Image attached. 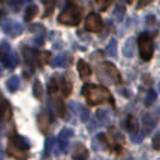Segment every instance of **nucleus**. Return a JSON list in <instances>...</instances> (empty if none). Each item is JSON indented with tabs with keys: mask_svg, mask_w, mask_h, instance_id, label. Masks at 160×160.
<instances>
[{
	"mask_svg": "<svg viewBox=\"0 0 160 160\" xmlns=\"http://www.w3.org/2000/svg\"><path fill=\"white\" fill-rule=\"evenodd\" d=\"M82 94L90 105H98L105 101H110L111 104H114L112 96L110 94V91L104 87H100V86L84 84L82 88Z\"/></svg>",
	"mask_w": 160,
	"mask_h": 160,
	"instance_id": "1",
	"label": "nucleus"
},
{
	"mask_svg": "<svg viewBox=\"0 0 160 160\" xmlns=\"http://www.w3.org/2000/svg\"><path fill=\"white\" fill-rule=\"evenodd\" d=\"M58 21L65 25H78L82 21V8L76 3H68L65 10L58 17Z\"/></svg>",
	"mask_w": 160,
	"mask_h": 160,
	"instance_id": "2",
	"label": "nucleus"
},
{
	"mask_svg": "<svg viewBox=\"0 0 160 160\" xmlns=\"http://www.w3.org/2000/svg\"><path fill=\"white\" fill-rule=\"evenodd\" d=\"M97 75L101 82L105 83H121V75L117 70V68L114 66L110 62H105V63L100 65L98 70H97Z\"/></svg>",
	"mask_w": 160,
	"mask_h": 160,
	"instance_id": "3",
	"label": "nucleus"
},
{
	"mask_svg": "<svg viewBox=\"0 0 160 160\" xmlns=\"http://www.w3.org/2000/svg\"><path fill=\"white\" fill-rule=\"evenodd\" d=\"M139 53L143 61H150L153 56V35L149 32H142L138 38Z\"/></svg>",
	"mask_w": 160,
	"mask_h": 160,
	"instance_id": "4",
	"label": "nucleus"
},
{
	"mask_svg": "<svg viewBox=\"0 0 160 160\" xmlns=\"http://www.w3.org/2000/svg\"><path fill=\"white\" fill-rule=\"evenodd\" d=\"M86 30L90 32H98L102 30V20L98 14L90 13L86 18Z\"/></svg>",
	"mask_w": 160,
	"mask_h": 160,
	"instance_id": "5",
	"label": "nucleus"
},
{
	"mask_svg": "<svg viewBox=\"0 0 160 160\" xmlns=\"http://www.w3.org/2000/svg\"><path fill=\"white\" fill-rule=\"evenodd\" d=\"M3 30L11 37H17L22 32V25L18 21H14V20H8L3 24Z\"/></svg>",
	"mask_w": 160,
	"mask_h": 160,
	"instance_id": "6",
	"label": "nucleus"
},
{
	"mask_svg": "<svg viewBox=\"0 0 160 160\" xmlns=\"http://www.w3.org/2000/svg\"><path fill=\"white\" fill-rule=\"evenodd\" d=\"M127 128L131 133V139L133 142H139L138 136H136V135H139V122L136 121V118L133 115H129L127 118Z\"/></svg>",
	"mask_w": 160,
	"mask_h": 160,
	"instance_id": "7",
	"label": "nucleus"
},
{
	"mask_svg": "<svg viewBox=\"0 0 160 160\" xmlns=\"http://www.w3.org/2000/svg\"><path fill=\"white\" fill-rule=\"evenodd\" d=\"M73 135V131L69 129V128H65V129L61 131V133H59V149H61V152H66L68 150V146H69V139L72 138Z\"/></svg>",
	"mask_w": 160,
	"mask_h": 160,
	"instance_id": "8",
	"label": "nucleus"
},
{
	"mask_svg": "<svg viewBox=\"0 0 160 160\" xmlns=\"http://www.w3.org/2000/svg\"><path fill=\"white\" fill-rule=\"evenodd\" d=\"M8 145H11V146L17 148V149L20 150H24V152H27L28 149H30V143H28L27 139L21 138V136L18 135H13L10 138V141H8Z\"/></svg>",
	"mask_w": 160,
	"mask_h": 160,
	"instance_id": "9",
	"label": "nucleus"
},
{
	"mask_svg": "<svg viewBox=\"0 0 160 160\" xmlns=\"http://www.w3.org/2000/svg\"><path fill=\"white\" fill-rule=\"evenodd\" d=\"M0 61L3 62V65H4L6 68H8V69H13V68L16 66L17 63H18V56H17L16 52H13V51H8L6 55H3L2 58H0Z\"/></svg>",
	"mask_w": 160,
	"mask_h": 160,
	"instance_id": "10",
	"label": "nucleus"
},
{
	"mask_svg": "<svg viewBox=\"0 0 160 160\" xmlns=\"http://www.w3.org/2000/svg\"><path fill=\"white\" fill-rule=\"evenodd\" d=\"M143 133L145 135H149L150 132H152L153 129H155L156 127V118L152 115V114H146V115L143 117Z\"/></svg>",
	"mask_w": 160,
	"mask_h": 160,
	"instance_id": "11",
	"label": "nucleus"
},
{
	"mask_svg": "<svg viewBox=\"0 0 160 160\" xmlns=\"http://www.w3.org/2000/svg\"><path fill=\"white\" fill-rule=\"evenodd\" d=\"M72 156L75 160H86L88 156V152L87 149L84 148V145L82 143H76L73 146V152H72Z\"/></svg>",
	"mask_w": 160,
	"mask_h": 160,
	"instance_id": "12",
	"label": "nucleus"
},
{
	"mask_svg": "<svg viewBox=\"0 0 160 160\" xmlns=\"http://www.w3.org/2000/svg\"><path fill=\"white\" fill-rule=\"evenodd\" d=\"M11 117V108L4 98H0V122L7 121Z\"/></svg>",
	"mask_w": 160,
	"mask_h": 160,
	"instance_id": "13",
	"label": "nucleus"
},
{
	"mask_svg": "<svg viewBox=\"0 0 160 160\" xmlns=\"http://www.w3.org/2000/svg\"><path fill=\"white\" fill-rule=\"evenodd\" d=\"M49 122H51V118H49V114L47 111H42L41 114L38 115V128L41 129V132H47L48 128H49Z\"/></svg>",
	"mask_w": 160,
	"mask_h": 160,
	"instance_id": "14",
	"label": "nucleus"
},
{
	"mask_svg": "<svg viewBox=\"0 0 160 160\" xmlns=\"http://www.w3.org/2000/svg\"><path fill=\"white\" fill-rule=\"evenodd\" d=\"M52 104H53V108H55V112L58 114L61 118H65V117H66V107H65V102L55 96V97H52Z\"/></svg>",
	"mask_w": 160,
	"mask_h": 160,
	"instance_id": "15",
	"label": "nucleus"
},
{
	"mask_svg": "<svg viewBox=\"0 0 160 160\" xmlns=\"http://www.w3.org/2000/svg\"><path fill=\"white\" fill-rule=\"evenodd\" d=\"M78 72H79L80 78H82L83 80H86V79H88L91 76V68L88 66L87 62L79 61L78 62Z\"/></svg>",
	"mask_w": 160,
	"mask_h": 160,
	"instance_id": "16",
	"label": "nucleus"
},
{
	"mask_svg": "<svg viewBox=\"0 0 160 160\" xmlns=\"http://www.w3.org/2000/svg\"><path fill=\"white\" fill-rule=\"evenodd\" d=\"M58 83H59V91L62 93V96L69 97L70 93H72V83H70L66 78H62L61 82H58Z\"/></svg>",
	"mask_w": 160,
	"mask_h": 160,
	"instance_id": "17",
	"label": "nucleus"
},
{
	"mask_svg": "<svg viewBox=\"0 0 160 160\" xmlns=\"http://www.w3.org/2000/svg\"><path fill=\"white\" fill-rule=\"evenodd\" d=\"M24 58H25V62H27L30 66H32L34 63H37V55L38 52H35L34 49H30V48H24Z\"/></svg>",
	"mask_w": 160,
	"mask_h": 160,
	"instance_id": "18",
	"label": "nucleus"
},
{
	"mask_svg": "<svg viewBox=\"0 0 160 160\" xmlns=\"http://www.w3.org/2000/svg\"><path fill=\"white\" fill-rule=\"evenodd\" d=\"M8 153L17 160H27V153H25L24 150H20V149H17V148L11 146V145H8Z\"/></svg>",
	"mask_w": 160,
	"mask_h": 160,
	"instance_id": "19",
	"label": "nucleus"
},
{
	"mask_svg": "<svg viewBox=\"0 0 160 160\" xmlns=\"http://www.w3.org/2000/svg\"><path fill=\"white\" fill-rule=\"evenodd\" d=\"M38 14V7H37L35 4H31L27 7V10H25V16H24V20L27 22L32 21L34 18H35V16Z\"/></svg>",
	"mask_w": 160,
	"mask_h": 160,
	"instance_id": "20",
	"label": "nucleus"
},
{
	"mask_svg": "<svg viewBox=\"0 0 160 160\" xmlns=\"http://www.w3.org/2000/svg\"><path fill=\"white\" fill-rule=\"evenodd\" d=\"M58 91H59V83H58V79L52 78V79L49 80V83H48V93H49L51 98H52V97H55Z\"/></svg>",
	"mask_w": 160,
	"mask_h": 160,
	"instance_id": "21",
	"label": "nucleus"
},
{
	"mask_svg": "<svg viewBox=\"0 0 160 160\" xmlns=\"http://www.w3.org/2000/svg\"><path fill=\"white\" fill-rule=\"evenodd\" d=\"M68 63H69V56L68 55H58V56H55V59L52 61V65L55 68L66 66Z\"/></svg>",
	"mask_w": 160,
	"mask_h": 160,
	"instance_id": "22",
	"label": "nucleus"
},
{
	"mask_svg": "<svg viewBox=\"0 0 160 160\" xmlns=\"http://www.w3.org/2000/svg\"><path fill=\"white\" fill-rule=\"evenodd\" d=\"M105 52H107L110 56H112V58H115V56H117V39L115 38H111L110 39L107 48H105Z\"/></svg>",
	"mask_w": 160,
	"mask_h": 160,
	"instance_id": "23",
	"label": "nucleus"
},
{
	"mask_svg": "<svg viewBox=\"0 0 160 160\" xmlns=\"http://www.w3.org/2000/svg\"><path fill=\"white\" fill-rule=\"evenodd\" d=\"M49 58H51V53L49 52H41L37 55V65L38 66H45V65L49 62Z\"/></svg>",
	"mask_w": 160,
	"mask_h": 160,
	"instance_id": "24",
	"label": "nucleus"
},
{
	"mask_svg": "<svg viewBox=\"0 0 160 160\" xmlns=\"http://www.w3.org/2000/svg\"><path fill=\"white\" fill-rule=\"evenodd\" d=\"M114 16H115L117 21H121L125 16V6L122 3H117L115 6V11H114Z\"/></svg>",
	"mask_w": 160,
	"mask_h": 160,
	"instance_id": "25",
	"label": "nucleus"
},
{
	"mask_svg": "<svg viewBox=\"0 0 160 160\" xmlns=\"http://www.w3.org/2000/svg\"><path fill=\"white\" fill-rule=\"evenodd\" d=\"M18 86H20V79L17 78V76H11V78L7 80V87L11 93H14V91L18 88Z\"/></svg>",
	"mask_w": 160,
	"mask_h": 160,
	"instance_id": "26",
	"label": "nucleus"
},
{
	"mask_svg": "<svg viewBox=\"0 0 160 160\" xmlns=\"http://www.w3.org/2000/svg\"><path fill=\"white\" fill-rule=\"evenodd\" d=\"M133 49H135V48H133V39H128L125 47H124V55L127 56V58H132Z\"/></svg>",
	"mask_w": 160,
	"mask_h": 160,
	"instance_id": "27",
	"label": "nucleus"
},
{
	"mask_svg": "<svg viewBox=\"0 0 160 160\" xmlns=\"http://www.w3.org/2000/svg\"><path fill=\"white\" fill-rule=\"evenodd\" d=\"M155 101H156V93L152 90V88H150V90L146 93V98H145V105H146V107H150V105H152Z\"/></svg>",
	"mask_w": 160,
	"mask_h": 160,
	"instance_id": "28",
	"label": "nucleus"
},
{
	"mask_svg": "<svg viewBox=\"0 0 160 160\" xmlns=\"http://www.w3.org/2000/svg\"><path fill=\"white\" fill-rule=\"evenodd\" d=\"M34 96H35L38 100L42 98V84L39 80H35V82H34Z\"/></svg>",
	"mask_w": 160,
	"mask_h": 160,
	"instance_id": "29",
	"label": "nucleus"
},
{
	"mask_svg": "<svg viewBox=\"0 0 160 160\" xmlns=\"http://www.w3.org/2000/svg\"><path fill=\"white\" fill-rule=\"evenodd\" d=\"M97 121L102 122V124H108L110 122V117H108V114L105 111H98L97 112Z\"/></svg>",
	"mask_w": 160,
	"mask_h": 160,
	"instance_id": "30",
	"label": "nucleus"
},
{
	"mask_svg": "<svg viewBox=\"0 0 160 160\" xmlns=\"http://www.w3.org/2000/svg\"><path fill=\"white\" fill-rule=\"evenodd\" d=\"M88 117H90V112H88L87 108L80 107V119H82L83 122H86L88 119Z\"/></svg>",
	"mask_w": 160,
	"mask_h": 160,
	"instance_id": "31",
	"label": "nucleus"
},
{
	"mask_svg": "<svg viewBox=\"0 0 160 160\" xmlns=\"http://www.w3.org/2000/svg\"><path fill=\"white\" fill-rule=\"evenodd\" d=\"M8 51H11L10 45L6 44V42H2V45H0V58H2L3 55H6V53H7Z\"/></svg>",
	"mask_w": 160,
	"mask_h": 160,
	"instance_id": "32",
	"label": "nucleus"
},
{
	"mask_svg": "<svg viewBox=\"0 0 160 160\" xmlns=\"http://www.w3.org/2000/svg\"><path fill=\"white\" fill-rule=\"evenodd\" d=\"M152 145H153V148H155L156 150H160V132H159V133H156V135L153 136Z\"/></svg>",
	"mask_w": 160,
	"mask_h": 160,
	"instance_id": "33",
	"label": "nucleus"
},
{
	"mask_svg": "<svg viewBox=\"0 0 160 160\" xmlns=\"http://www.w3.org/2000/svg\"><path fill=\"white\" fill-rule=\"evenodd\" d=\"M55 4L56 3L55 2H51V3H48V2H45V7H47V13L44 14L45 17H48L51 13H52V10H53V7H55Z\"/></svg>",
	"mask_w": 160,
	"mask_h": 160,
	"instance_id": "34",
	"label": "nucleus"
},
{
	"mask_svg": "<svg viewBox=\"0 0 160 160\" xmlns=\"http://www.w3.org/2000/svg\"><path fill=\"white\" fill-rule=\"evenodd\" d=\"M52 142H53V139L52 138H49L47 141V148H45V155H48V152L51 150V145H52Z\"/></svg>",
	"mask_w": 160,
	"mask_h": 160,
	"instance_id": "35",
	"label": "nucleus"
},
{
	"mask_svg": "<svg viewBox=\"0 0 160 160\" xmlns=\"http://www.w3.org/2000/svg\"><path fill=\"white\" fill-rule=\"evenodd\" d=\"M115 160H133V159L131 155H124V156H118Z\"/></svg>",
	"mask_w": 160,
	"mask_h": 160,
	"instance_id": "36",
	"label": "nucleus"
},
{
	"mask_svg": "<svg viewBox=\"0 0 160 160\" xmlns=\"http://www.w3.org/2000/svg\"><path fill=\"white\" fill-rule=\"evenodd\" d=\"M159 90H160V83H159Z\"/></svg>",
	"mask_w": 160,
	"mask_h": 160,
	"instance_id": "37",
	"label": "nucleus"
},
{
	"mask_svg": "<svg viewBox=\"0 0 160 160\" xmlns=\"http://www.w3.org/2000/svg\"><path fill=\"white\" fill-rule=\"evenodd\" d=\"M0 16H2V13H0Z\"/></svg>",
	"mask_w": 160,
	"mask_h": 160,
	"instance_id": "38",
	"label": "nucleus"
}]
</instances>
